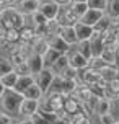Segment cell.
I'll return each instance as SVG.
<instances>
[{
  "mask_svg": "<svg viewBox=\"0 0 119 124\" xmlns=\"http://www.w3.org/2000/svg\"><path fill=\"white\" fill-rule=\"evenodd\" d=\"M23 95L16 90H7L5 95L0 98V109L12 114L13 118H20V106L23 101Z\"/></svg>",
  "mask_w": 119,
  "mask_h": 124,
  "instance_id": "6da1fadb",
  "label": "cell"
},
{
  "mask_svg": "<svg viewBox=\"0 0 119 124\" xmlns=\"http://www.w3.org/2000/svg\"><path fill=\"white\" fill-rule=\"evenodd\" d=\"M39 10L46 15V18L49 20V21H52V20H57L59 13H60V10H62V5L57 3L56 0H43Z\"/></svg>",
  "mask_w": 119,
  "mask_h": 124,
  "instance_id": "7a4b0ae2",
  "label": "cell"
},
{
  "mask_svg": "<svg viewBox=\"0 0 119 124\" xmlns=\"http://www.w3.org/2000/svg\"><path fill=\"white\" fill-rule=\"evenodd\" d=\"M67 56H69L70 65L75 67L77 70H83V69H87L88 65H90V59H87L80 51H77L75 46H72V49L67 52Z\"/></svg>",
  "mask_w": 119,
  "mask_h": 124,
  "instance_id": "3957f363",
  "label": "cell"
},
{
  "mask_svg": "<svg viewBox=\"0 0 119 124\" xmlns=\"http://www.w3.org/2000/svg\"><path fill=\"white\" fill-rule=\"evenodd\" d=\"M54 78H56V74L52 72V69H51V67L43 69V70H41L39 74L34 75V82H36L39 87L44 90V93L49 92L51 83H52V80H54Z\"/></svg>",
  "mask_w": 119,
  "mask_h": 124,
  "instance_id": "277c9868",
  "label": "cell"
},
{
  "mask_svg": "<svg viewBox=\"0 0 119 124\" xmlns=\"http://www.w3.org/2000/svg\"><path fill=\"white\" fill-rule=\"evenodd\" d=\"M57 21H59L60 25H64V26H74L75 23L80 21V16L74 12L72 7L67 5V7H62V10H60V13H59V16H57Z\"/></svg>",
  "mask_w": 119,
  "mask_h": 124,
  "instance_id": "5b68a950",
  "label": "cell"
},
{
  "mask_svg": "<svg viewBox=\"0 0 119 124\" xmlns=\"http://www.w3.org/2000/svg\"><path fill=\"white\" fill-rule=\"evenodd\" d=\"M41 108V100H31V98H23L21 106H20V118L21 116H30L36 114Z\"/></svg>",
  "mask_w": 119,
  "mask_h": 124,
  "instance_id": "8992f818",
  "label": "cell"
},
{
  "mask_svg": "<svg viewBox=\"0 0 119 124\" xmlns=\"http://www.w3.org/2000/svg\"><path fill=\"white\" fill-rule=\"evenodd\" d=\"M46 39H47V43H49V47L59 51L60 54H67V52L72 49V46H70L69 43H65L62 39V36H59V34H49Z\"/></svg>",
  "mask_w": 119,
  "mask_h": 124,
  "instance_id": "52a82bcc",
  "label": "cell"
},
{
  "mask_svg": "<svg viewBox=\"0 0 119 124\" xmlns=\"http://www.w3.org/2000/svg\"><path fill=\"white\" fill-rule=\"evenodd\" d=\"M101 78V70H96V69L90 67L88 65L87 69L80 70V82L82 83H87V85H95L96 82Z\"/></svg>",
  "mask_w": 119,
  "mask_h": 124,
  "instance_id": "ba28073f",
  "label": "cell"
},
{
  "mask_svg": "<svg viewBox=\"0 0 119 124\" xmlns=\"http://www.w3.org/2000/svg\"><path fill=\"white\" fill-rule=\"evenodd\" d=\"M39 7H41V0H18L16 3V8L26 16H31L33 13H36Z\"/></svg>",
  "mask_w": 119,
  "mask_h": 124,
  "instance_id": "9c48e42d",
  "label": "cell"
},
{
  "mask_svg": "<svg viewBox=\"0 0 119 124\" xmlns=\"http://www.w3.org/2000/svg\"><path fill=\"white\" fill-rule=\"evenodd\" d=\"M104 15H106V12H103V10L88 8L87 13L80 18V21H82V23H85V25H90V26H96V25H98V21H100Z\"/></svg>",
  "mask_w": 119,
  "mask_h": 124,
  "instance_id": "30bf717a",
  "label": "cell"
},
{
  "mask_svg": "<svg viewBox=\"0 0 119 124\" xmlns=\"http://www.w3.org/2000/svg\"><path fill=\"white\" fill-rule=\"evenodd\" d=\"M28 65L31 69V74L36 75L39 74L43 69H46V62H44L43 54H38V52H31L30 57H28Z\"/></svg>",
  "mask_w": 119,
  "mask_h": 124,
  "instance_id": "8fae6325",
  "label": "cell"
},
{
  "mask_svg": "<svg viewBox=\"0 0 119 124\" xmlns=\"http://www.w3.org/2000/svg\"><path fill=\"white\" fill-rule=\"evenodd\" d=\"M74 28H75V33H77L78 41H87V39H91V36H93V31H95L93 26L85 25V23H82V21L75 23V25H74Z\"/></svg>",
  "mask_w": 119,
  "mask_h": 124,
  "instance_id": "7c38bea8",
  "label": "cell"
},
{
  "mask_svg": "<svg viewBox=\"0 0 119 124\" xmlns=\"http://www.w3.org/2000/svg\"><path fill=\"white\" fill-rule=\"evenodd\" d=\"M64 109L69 113L70 116H74V114H77V113L82 111V101H78V100L72 95V96H69V98L65 100V103H64Z\"/></svg>",
  "mask_w": 119,
  "mask_h": 124,
  "instance_id": "4fadbf2b",
  "label": "cell"
},
{
  "mask_svg": "<svg viewBox=\"0 0 119 124\" xmlns=\"http://www.w3.org/2000/svg\"><path fill=\"white\" fill-rule=\"evenodd\" d=\"M34 83V75L33 74H30V75H20L18 77V82H16V85H15V88L13 90H16L18 93H25V90L30 85H33Z\"/></svg>",
  "mask_w": 119,
  "mask_h": 124,
  "instance_id": "5bb4252c",
  "label": "cell"
},
{
  "mask_svg": "<svg viewBox=\"0 0 119 124\" xmlns=\"http://www.w3.org/2000/svg\"><path fill=\"white\" fill-rule=\"evenodd\" d=\"M44 95H46L44 90L39 87L36 82H34L33 85H30V87L25 90V93H23V96H25V98H31V100H43Z\"/></svg>",
  "mask_w": 119,
  "mask_h": 124,
  "instance_id": "9a60e30c",
  "label": "cell"
},
{
  "mask_svg": "<svg viewBox=\"0 0 119 124\" xmlns=\"http://www.w3.org/2000/svg\"><path fill=\"white\" fill-rule=\"evenodd\" d=\"M59 36H62V39L65 43H69L70 46H75L78 43V38H77V33H75V28L74 26H64Z\"/></svg>",
  "mask_w": 119,
  "mask_h": 124,
  "instance_id": "2e32d148",
  "label": "cell"
},
{
  "mask_svg": "<svg viewBox=\"0 0 119 124\" xmlns=\"http://www.w3.org/2000/svg\"><path fill=\"white\" fill-rule=\"evenodd\" d=\"M69 65H70L69 56H67V54H60V56H59V59H57V61L51 65V69H52V72H54L56 75H60L65 69L69 67Z\"/></svg>",
  "mask_w": 119,
  "mask_h": 124,
  "instance_id": "e0dca14e",
  "label": "cell"
},
{
  "mask_svg": "<svg viewBox=\"0 0 119 124\" xmlns=\"http://www.w3.org/2000/svg\"><path fill=\"white\" fill-rule=\"evenodd\" d=\"M18 77H20V75L16 74L15 70H12V72H8V74L2 75L0 80L3 82V85L7 87V90H13L15 85H16V82H18Z\"/></svg>",
  "mask_w": 119,
  "mask_h": 124,
  "instance_id": "ac0fdd59",
  "label": "cell"
},
{
  "mask_svg": "<svg viewBox=\"0 0 119 124\" xmlns=\"http://www.w3.org/2000/svg\"><path fill=\"white\" fill-rule=\"evenodd\" d=\"M111 108H113V101L108 100L106 96H101L100 101H98V105H96V116L111 113Z\"/></svg>",
  "mask_w": 119,
  "mask_h": 124,
  "instance_id": "d6986e66",
  "label": "cell"
},
{
  "mask_svg": "<svg viewBox=\"0 0 119 124\" xmlns=\"http://www.w3.org/2000/svg\"><path fill=\"white\" fill-rule=\"evenodd\" d=\"M20 38L23 43H31L33 39L36 38V31H34V26L33 25H26L20 30Z\"/></svg>",
  "mask_w": 119,
  "mask_h": 124,
  "instance_id": "ffe728a7",
  "label": "cell"
},
{
  "mask_svg": "<svg viewBox=\"0 0 119 124\" xmlns=\"http://www.w3.org/2000/svg\"><path fill=\"white\" fill-rule=\"evenodd\" d=\"M101 77L104 78V80L111 82L113 78H118L119 77V69L116 65H111V64H108L106 67L101 69Z\"/></svg>",
  "mask_w": 119,
  "mask_h": 124,
  "instance_id": "44dd1931",
  "label": "cell"
},
{
  "mask_svg": "<svg viewBox=\"0 0 119 124\" xmlns=\"http://www.w3.org/2000/svg\"><path fill=\"white\" fill-rule=\"evenodd\" d=\"M106 15L113 20H119V0H108Z\"/></svg>",
  "mask_w": 119,
  "mask_h": 124,
  "instance_id": "7402d4cb",
  "label": "cell"
},
{
  "mask_svg": "<svg viewBox=\"0 0 119 124\" xmlns=\"http://www.w3.org/2000/svg\"><path fill=\"white\" fill-rule=\"evenodd\" d=\"M75 47H77V51H80V52L87 57V59H91V57H93L91 41H90V39H87V41H78V43L75 44Z\"/></svg>",
  "mask_w": 119,
  "mask_h": 124,
  "instance_id": "603a6c76",
  "label": "cell"
},
{
  "mask_svg": "<svg viewBox=\"0 0 119 124\" xmlns=\"http://www.w3.org/2000/svg\"><path fill=\"white\" fill-rule=\"evenodd\" d=\"M59 56H60V52H59V51L49 47V49L44 52V56H43L44 57V62H46V67H51V65L59 59Z\"/></svg>",
  "mask_w": 119,
  "mask_h": 124,
  "instance_id": "cb8c5ba5",
  "label": "cell"
},
{
  "mask_svg": "<svg viewBox=\"0 0 119 124\" xmlns=\"http://www.w3.org/2000/svg\"><path fill=\"white\" fill-rule=\"evenodd\" d=\"M30 21H31L30 25H33V26H39V25H46L49 20L46 18V15H44L41 10H38L36 13H33L31 16H30Z\"/></svg>",
  "mask_w": 119,
  "mask_h": 124,
  "instance_id": "d4e9b609",
  "label": "cell"
},
{
  "mask_svg": "<svg viewBox=\"0 0 119 124\" xmlns=\"http://www.w3.org/2000/svg\"><path fill=\"white\" fill-rule=\"evenodd\" d=\"M5 38H7V41L12 44V46L18 44L20 41H21V38H20V30H15V28L7 30V31H5Z\"/></svg>",
  "mask_w": 119,
  "mask_h": 124,
  "instance_id": "484cf974",
  "label": "cell"
},
{
  "mask_svg": "<svg viewBox=\"0 0 119 124\" xmlns=\"http://www.w3.org/2000/svg\"><path fill=\"white\" fill-rule=\"evenodd\" d=\"M12 70H13V64L10 61V57L0 56V77L8 74V72H12Z\"/></svg>",
  "mask_w": 119,
  "mask_h": 124,
  "instance_id": "4316f807",
  "label": "cell"
},
{
  "mask_svg": "<svg viewBox=\"0 0 119 124\" xmlns=\"http://www.w3.org/2000/svg\"><path fill=\"white\" fill-rule=\"evenodd\" d=\"M70 7L74 8V12H75L80 18L85 15V13H87L88 8H90V7H88V2H72V3H70Z\"/></svg>",
  "mask_w": 119,
  "mask_h": 124,
  "instance_id": "83f0119b",
  "label": "cell"
},
{
  "mask_svg": "<svg viewBox=\"0 0 119 124\" xmlns=\"http://www.w3.org/2000/svg\"><path fill=\"white\" fill-rule=\"evenodd\" d=\"M72 124H91V118L83 111H80L72 116Z\"/></svg>",
  "mask_w": 119,
  "mask_h": 124,
  "instance_id": "f1b7e54d",
  "label": "cell"
},
{
  "mask_svg": "<svg viewBox=\"0 0 119 124\" xmlns=\"http://www.w3.org/2000/svg\"><path fill=\"white\" fill-rule=\"evenodd\" d=\"M108 65V62L103 59V57H91L90 59V67H93V69H96V70H101L103 67H106Z\"/></svg>",
  "mask_w": 119,
  "mask_h": 124,
  "instance_id": "f546056e",
  "label": "cell"
},
{
  "mask_svg": "<svg viewBox=\"0 0 119 124\" xmlns=\"http://www.w3.org/2000/svg\"><path fill=\"white\" fill-rule=\"evenodd\" d=\"M88 7H90V8H96V10L106 12L108 0H88Z\"/></svg>",
  "mask_w": 119,
  "mask_h": 124,
  "instance_id": "4dcf8cb0",
  "label": "cell"
},
{
  "mask_svg": "<svg viewBox=\"0 0 119 124\" xmlns=\"http://www.w3.org/2000/svg\"><path fill=\"white\" fill-rule=\"evenodd\" d=\"M13 70H15L18 75H30V74H31V69H30V65H28V61L23 62V64L15 65V67H13Z\"/></svg>",
  "mask_w": 119,
  "mask_h": 124,
  "instance_id": "1f68e13d",
  "label": "cell"
},
{
  "mask_svg": "<svg viewBox=\"0 0 119 124\" xmlns=\"http://www.w3.org/2000/svg\"><path fill=\"white\" fill-rule=\"evenodd\" d=\"M98 121H100V124H114L116 118H114L113 113H106V114H100Z\"/></svg>",
  "mask_w": 119,
  "mask_h": 124,
  "instance_id": "d6a6232c",
  "label": "cell"
},
{
  "mask_svg": "<svg viewBox=\"0 0 119 124\" xmlns=\"http://www.w3.org/2000/svg\"><path fill=\"white\" fill-rule=\"evenodd\" d=\"M31 118H33V121H34V124H51L49 121L43 116V113H41V111H38L36 114H33Z\"/></svg>",
  "mask_w": 119,
  "mask_h": 124,
  "instance_id": "836d02e7",
  "label": "cell"
},
{
  "mask_svg": "<svg viewBox=\"0 0 119 124\" xmlns=\"http://www.w3.org/2000/svg\"><path fill=\"white\" fill-rule=\"evenodd\" d=\"M108 88H109L111 92H114L116 95H119V77H118V78H113V80L109 82Z\"/></svg>",
  "mask_w": 119,
  "mask_h": 124,
  "instance_id": "e575fe53",
  "label": "cell"
},
{
  "mask_svg": "<svg viewBox=\"0 0 119 124\" xmlns=\"http://www.w3.org/2000/svg\"><path fill=\"white\" fill-rule=\"evenodd\" d=\"M18 124H34V121L30 116H21V118H18Z\"/></svg>",
  "mask_w": 119,
  "mask_h": 124,
  "instance_id": "d590c367",
  "label": "cell"
},
{
  "mask_svg": "<svg viewBox=\"0 0 119 124\" xmlns=\"http://www.w3.org/2000/svg\"><path fill=\"white\" fill-rule=\"evenodd\" d=\"M5 92H7V87L3 85V82L0 80V98H2V96L5 95Z\"/></svg>",
  "mask_w": 119,
  "mask_h": 124,
  "instance_id": "8d00e7d4",
  "label": "cell"
},
{
  "mask_svg": "<svg viewBox=\"0 0 119 124\" xmlns=\"http://www.w3.org/2000/svg\"><path fill=\"white\" fill-rule=\"evenodd\" d=\"M57 3H60L62 7H67V5H70L72 3V0H56Z\"/></svg>",
  "mask_w": 119,
  "mask_h": 124,
  "instance_id": "74e56055",
  "label": "cell"
},
{
  "mask_svg": "<svg viewBox=\"0 0 119 124\" xmlns=\"http://www.w3.org/2000/svg\"><path fill=\"white\" fill-rule=\"evenodd\" d=\"M7 2V5H16L18 3V0H5Z\"/></svg>",
  "mask_w": 119,
  "mask_h": 124,
  "instance_id": "f35d334b",
  "label": "cell"
},
{
  "mask_svg": "<svg viewBox=\"0 0 119 124\" xmlns=\"http://www.w3.org/2000/svg\"><path fill=\"white\" fill-rule=\"evenodd\" d=\"M8 124H18V119H13L12 123H8Z\"/></svg>",
  "mask_w": 119,
  "mask_h": 124,
  "instance_id": "ab89813d",
  "label": "cell"
},
{
  "mask_svg": "<svg viewBox=\"0 0 119 124\" xmlns=\"http://www.w3.org/2000/svg\"><path fill=\"white\" fill-rule=\"evenodd\" d=\"M72 2H88V0H72Z\"/></svg>",
  "mask_w": 119,
  "mask_h": 124,
  "instance_id": "60d3db41",
  "label": "cell"
},
{
  "mask_svg": "<svg viewBox=\"0 0 119 124\" xmlns=\"http://www.w3.org/2000/svg\"><path fill=\"white\" fill-rule=\"evenodd\" d=\"M0 124H7V123H5V121H3L2 118H0Z\"/></svg>",
  "mask_w": 119,
  "mask_h": 124,
  "instance_id": "b9f144b4",
  "label": "cell"
},
{
  "mask_svg": "<svg viewBox=\"0 0 119 124\" xmlns=\"http://www.w3.org/2000/svg\"><path fill=\"white\" fill-rule=\"evenodd\" d=\"M114 124H119V119H116V121H114Z\"/></svg>",
  "mask_w": 119,
  "mask_h": 124,
  "instance_id": "7bdbcfd3",
  "label": "cell"
},
{
  "mask_svg": "<svg viewBox=\"0 0 119 124\" xmlns=\"http://www.w3.org/2000/svg\"><path fill=\"white\" fill-rule=\"evenodd\" d=\"M116 101H118V106H119V96H118V100H116Z\"/></svg>",
  "mask_w": 119,
  "mask_h": 124,
  "instance_id": "ee69618b",
  "label": "cell"
},
{
  "mask_svg": "<svg viewBox=\"0 0 119 124\" xmlns=\"http://www.w3.org/2000/svg\"><path fill=\"white\" fill-rule=\"evenodd\" d=\"M118 62H119V57H118Z\"/></svg>",
  "mask_w": 119,
  "mask_h": 124,
  "instance_id": "f6af8a7d",
  "label": "cell"
},
{
  "mask_svg": "<svg viewBox=\"0 0 119 124\" xmlns=\"http://www.w3.org/2000/svg\"><path fill=\"white\" fill-rule=\"evenodd\" d=\"M41 2H43V0H41Z\"/></svg>",
  "mask_w": 119,
  "mask_h": 124,
  "instance_id": "bcb514c9",
  "label": "cell"
}]
</instances>
